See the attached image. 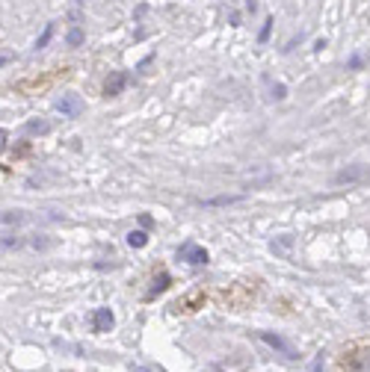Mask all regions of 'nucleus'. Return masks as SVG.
<instances>
[{"instance_id":"5","label":"nucleus","mask_w":370,"mask_h":372,"mask_svg":"<svg viewBox=\"0 0 370 372\" xmlns=\"http://www.w3.org/2000/svg\"><path fill=\"white\" fill-rule=\"evenodd\" d=\"M125 83H128V77H125V74H110V77H107V83H104V94H107V98H116V94L125 89Z\"/></svg>"},{"instance_id":"14","label":"nucleus","mask_w":370,"mask_h":372,"mask_svg":"<svg viewBox=\"0 0 370 372\" xmlns=\"http://www.w3.org/2000/svg\"><path fill=\"white\" fill-rule=\"evenodd\" d=\"M269 27H272V24H269V21H267V27L261 30V42H267V38H269Z\"/></svg>"},{"instance_id":"8","label":"nucleus","mask_w":370,"mask_h":372,"mask_svg":"<svg viewBox=\"0 0 370 372\" xmlns=\"http://www.w3.org/2000/svg\"><path fill=\"white\" fill-rule=\"evenodd\" d=\"M145 242H148V234H145V230H131V234H128V246L131 248H142Z\"/></svg>"},{"instance_id":"9","label":"nucleus","mask_w":370,"mask_h":372,"mask_svg":"<svg viewBox=\"0 0 370 372\" xmlns=\"http://www.w3.org/2000/svg\"><path fill=\"white\" fill-rule=\"evenodd\" d=\"M166 284H169V275L163 272V275H160V280H154V290H151V292H148L145 298H154L157 292H163V290H166Z\"/></svg>"},{"instance_id":"7","label":"nucleus","mask_w":370,"mask_h":372,"mask_svg":"<svg viewBox=\"0 0 370 372\" xmlns=\"http://www.w3.org/2000/svg\"><path fill=\"white\" fill-rule=\"evenodd\" d=\"M202 302H204V296H202V292H193L190 298H184V302H178V304H175L172 310H178V313H193V310L199 308Z\"/></svg>"},{"instance_id":"10","label":"nucleus","mask_w":370,"mask_h":372,"mask_svg":"<svg viewBox=\"0 0 370 372\" xmlns=\"http://www.w3.org/2000/svg\"><path fill=\"white\" fill-rule=\"evenodd\" d=\"M18 222H24V213H3L0 216V224H18Z\"/></svg>"},{"instance_id":"13","label":"nucleus","mask_w":370,"mask_h":372,"mask_svg":"<svg viewBox=\"0 0 370 372\" xmlns=\"http://www.w3.org/2000/svg\"><path fill=\"white\" fill-rule=\"evenodd\" d=\"M237 198H213V201H204V204H231Z\"/></svg>"},{"instance_id":"1","label":"nucleus","mask_w":370,"mask_h":372,"mask_svg":"<svg viewBox=\"0 0 370 372\" xmlns=\"http://www.w3.org/2000/svg\"><path fill=\"white\" fill-rule=\"evenodd\" d=\"M261 340L267 342L269 348H275V352H278L281 358H287V360H296V358H299V352H296V348H293L290 342L284 340V337H278V334H269V331H261Z\"/></svg>"},{"instance_id":"12","label":"nucleus","mask_w":370,"mask_h":372,"mask_svg":"<svg viewBox=\"0 0 370 372\" xmlns=\"http://www.w3.org/2000/svg\"><path fill=\"white\" fill-rule=\"evenodd\" d=\"M68 42H71V44H80V42H83V32H80V30H71Z\"/></svg>"},{"instance_id":"15","label":"nucleus","mask_w":370,"mask_h":372,"mask_svg":"<svg viewBox=\"0 0 370 372\" xmlns=\"http://www.w3.org/2000/svg\"><path fill=\"white\" fill-rule=\"evenodd\" d=\"M320 370H323V360L317 358V360H314V366H311V372H320Z\"/></svg>"},{"instance_id":"6","label":"nucleus","mask_w":370,"mask_h":372,"mask_svg":"<svg viewBox=\"0 0 370 372\" xmlns=\"http://www.w3.org/2000/svg\"><path fill=\"white\" fill-rule=\"evenodd\" d=\"M361 178H367V168H361V166H352L349 172H340L335 178V184H352V180H361Z\"/></svg>"},{"instance_id":"2","label":"nucleus","mask_w":370,"mask_h":372,"mask_svg":"<svg viewBox=\"0 0 370 372\" xmlns=\"http://www.w3.org/2000/svg\"><path fill=\"white\" fill-rule=\"evenodd\" d=\"M178 257H181L184 263H190V266H204V263H207V251H204L199 242H184L181 251H178Z\"/></svg>"},{"instance_id":"17","label":"nucleus","mask_w":370,"mask_h":372,"mask_svg":"<svg viewBox=\"0 0 370 372\" xmlns=\"http://www.w3.org/2000/svg\"><path fill=\"white\" fill-rule=\"evenodd\" d=\"M134 372H151V370H134Z\"/></svg>"},{"instance_id":"3","label":"nucleus","mask_w":370,"mask_h":372,"mask_svg":"<svg viewBox=\"0 0 370 372\" xmlns=\"http://www.w3.org/2000/svg\"><path fill=\"white\" fill-rule=\"evenodd\" d=\"M89 322H92V331H95V334H104V331H110V328L116 325V319H113V313H110V310H107V308L95 310Z\"/></svg>"},{"instance_id":"11","label":"nucleus","mask_w":370,"mask_h":372,"mask_svg":"<svg viewBox=\"0 0 370 372\" xmlns=\"http://www.w3.org/2000/svg\"><path fill=\"white\" fill-rule=\"evenodd\" d=\"M51 130V124H45V122H30L27 124V133H48Z\"/></svg>"},{"instance_id":"16","label":"nucleus","mask_w":370,"mask_h":372,"mask_svg":"<svg viewBox=\"0 0 370 372\" xmlns=\"http://www.w3.org/2000/svg\"><path fill=\"white\" fill-rule=\"evenodd\" d=\"M3 142H6V130H0V148H3Z\"/></svg>"},{"instance_id":"4","label":"nucleus","mask_w":370,"mask_h":372,"mask_svg":"<svg viewBox=\"0 0 370 372\" xmlns=\"http://www.w3.org/2000/svg\"><path fill=\"white\" fill-rule=\"evenodd\" d=\"M57 110H60L63 116H71V118H74V116H80V112H83V100H80L77 94H66V98L57 104Z\"/></svg>"}]
</instances>
